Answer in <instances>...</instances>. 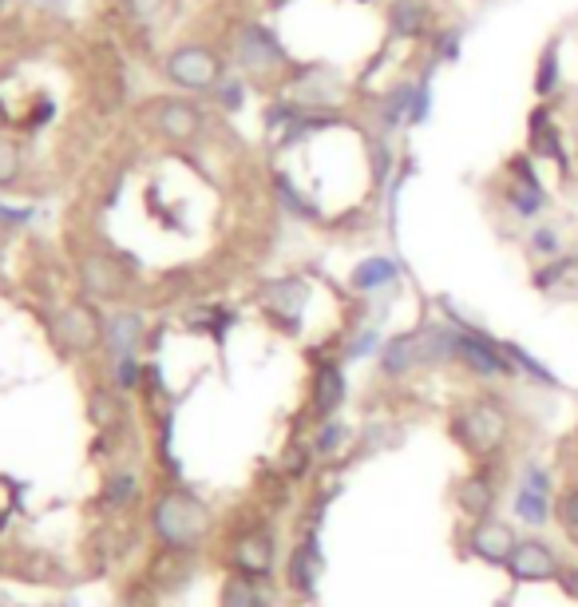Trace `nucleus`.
<instances>
[{"label": "nucleus", "instance_id": "423d86ee", "mask_svg": "<svg viewBox=\"0 0 578 607\" xmlns=\"http://www.w3.org/2000/svg\"><path fill=\"white\" fill-rule=\"evenodd\" d=\"M155 127L159 136L171 139V144H186V139H198V131H203V112L190 100H163L155 112Z\"/></svg>", "mask_w": 578, "mask_h": 607}, {"label": "nucleus", "instance_id": "f8f14e48", "mask_svg": "<svg viewBox=\"0 0 578 607\" xmlns=\"http://www.w3.org/2000/svg\"><path fill=\"white\" fill-rule=\"evenodd\" d=\"M345 401V374L337 366H321L313 377V413L317 417H333Z\"/></svg>", "mask_w": 578, "mask_h": 607}, {"label": "nucleus", "instance_id": "20e7f679", "mask_svg": "<svg viewBox=\"0 0 578 607\" xmlns=\"http://www.w3.org/2000/svg\"><path fill=\"white\" fill-rule=\"evenodd\" d=\"M519 536L516 528L499 516H484V520H472V532H467V548H472L475 560H484L492 568H504L516 552Z\"/></svg>", "mask_w": 578, "mask_h": 607}, {"label": "nucleus", "instance_id": "c85d7f7f", "mask_svg": "<svg viewBox=\"0 0 578 607\" xmlns=\"http://www.w3.org/2000/svg\"><path fill=\"white\" fill-rule=\"evenodd\" d=\"M345 440H349V430H345V425H337V421H330V425L317 433V453H321V457H333V453L345 449Z\"/></svg>", "mask_w": 578, "mask_h": 607}, {"label": "nucleus", "instance_id": "f257e3e1", "mask_svg": "<svg viewBox=\"0 0 578 607\" xmlns=\"http://www.w3.org/2000/svg\"><path fill=\"white\" fill-rule=\"evenodd\" d=\"M452 437L460 440V449L472 457H496L511 437V417L507 409L492 398L467 401L452 413Z\"/></svg>", "mask_w": 578, "mask_h": 607}, {"label": "nucleus", "instance_id": "412c9836", "mask_svg": "<svg viewBox=\"0 0 578 607\" xmlns=\"http://www.w3.org/2000/svg\"><path fill=\"white\" fill-rule=\"evenodd\" d=\"M317 556L313 548H298L293 560H289V584L298 587V592H313V580H317Z\"/></svg>", "mask_w": 578, "mask_h": 607}, {"label": "nucleus", "instance_id": "5701e85b", "mask_svg": "<svg viewBox=\"0 0 578 607\" xmlns=\"http://www.w3.org/2000/svg\"><path fill=\"white\" fill-rule=\"evenodd\" d=\"M222 607H262V596L258 587L250 584L246 576H234L222 592Z\"/></svg>", "mask_w": 578, "mask_h": 607}, {"label": "nucleus", "instance_id": "cd10ccee", "mask_svg": "<svg viewBox=\"0 0 578 607\" xmlns=\"http://www.w3.org/2000/svg\"><path fill=\"white\" fill-rule=\"evenodd\" d=\"M83 278L92 283V290H104V294H112L115 286H119V278H115V271L107 266L104 259H88V262H83Z\"/></svg>", "mask_w": 578, "mask_h": 607}, {"label": "nucleus", "instance_id": "1a4fd4ad", "mask_svg": "<svg viewBox=\"0 0 578 607\" xmlns=\"http://www.w3.org/2000/svg\"><path fill=\"white\" fill-rule=\"evenodd\" d=\"M531 156L555 159L563 175L570 171V159H567V151H563V139H558V127H555V119H551L547 107H535V116H531Z\"/></svg>", "mask_w": 578, "mask_h": 607}, {"label": "nucleus", "instance_id": "ddd939ff", "mask_svg": "<svg viewBox=\"0 0 578 607\" xmlns=\"http://www.w3.org/2000/svg\"><path fill=\"white\" fill-rule=\"evenodd\" d=\"M238 568L250 572V576H266L269 568H274V540L266 532L242 536V545H238Z\"/></svg>", "mask_w": 578, "mask_h": 607}, {"label": "nucleus", "instance_id": "72a5a7b5", "mask_svg": "<svg viewBox=\"0 0 578 607\" xmlns=\"http://www.w3.org/2000/svg\"><path fill=\"white\" fill-rule=\"evenodd\" d=\"M127 4H131V9L139 12V16H155L163 0H127Z\"/></svg>", "mask_w": 578, "mask_h": 607}, {"label": "nucleus", "instance_id": "6e6552de", "mask_svg": "<svg viewBox=\"0 0 578 607\" xmlns=\"http://www.w3.org/2000/svg\"><path fill=\"white\" fill-rule=\"evenodd\" d=\"M416 366H424V357H420V330L396 334V337H389V342L381 346V369L389 377L413 374Z\"/></svg>", "mask_w": 578, "mask_h": 607}, {"label": "nucleus", "instance_id": "2eb2a0df", "mask_svg": "<svg viewBox=\"0 0 578 607\" xmlns=\"http://www.w3.org/2000/svg\"><path fill=\"white\" fill-rule=\"evenodd\" d=\"M516 516L531 528H543L547 520H555V504H551V492H535V489H516Z\"/></svg>", "mask_w": 578, "mask_h": 607}, {"label": "nucleus", "instance_id": "0eeeda50", "mask_svg": "<svg viewBox=\"0 0 578 607\" xmlns=\"http://www.w3.org/2000/svg\"><path fill=\"white\" fill-rule=\"evenodd\" d=\"M389 28L401 41H420L432 32V4L428 0H393L389 4Z\"/></svg>", "mask_w": 578, "mask_h": 607}, {"label": "nucleus", "instance_id": "aec40b11", "mask_svg": "<svg viewBox=\"0 0 578 607\" xmlns=\"http://www.w3.org/2000/svg\"><path fill=\"white\" fill-rule=\"evenodd\" d=\"M269 306H278L281 314H293L298 318L301 314V306H305V286L298 283V278H286V283H278V286H269Z\"/></svg>", "mask_w": 578, "mask_h": 607}, {"label": "nucleus", "instance_id": "b1692460", "mask_svg": "<svg viewBox=\"0 0 578 607\" xmlns=\"http://www.w3.org/2000/svg\"><path fill=\"white\" fill-rule=\"evenodd\" d=\"M555 520L563 524V532H567L570 540H578V484H570V489L555 501Z\"/></svg>", "mask_w": 578, "mask_h": 607}, {"label": "nucleus", "instance_id": "7c9ffc66", "mask_svg": "<svg viewBox=\"0 0 578 607\" xmlns=\"http://www.w3.org/2000/svg\"><path fill=\"white\" fill-rule=\"evenodd\" d=\"M519 484H523V489H535V492H551V472L539 469V465H527Z\"/></svg>", "mask_w": 578, "mask_h": 607}, {"label": "nucleus", "instance_id": "6ab92c4d", "mask_svg": "<svg viewBox=\"0 0 578 607\" xmlns=\"http://www.w3.org/2000/svg\"><path fill=\"white\" fill-rule=\"evenodd\" d=\"M504 354L511 357V366L516 369H523L527 377H531V381H539V386H551V389H558V377L551 374L547 366H543V362H539L535 354H527L523 346H516V342H504Z\"/></svg>", "mask_w": 578, "mask_h": 607}, {"label": "nucleus", "instance_id": "f3484780", "mask_svg": "<svg viewBox=\"0 0 578 607\" xmlns=\"http://www.w3.org/2000/svg\"><path fill=\"white\" fill-rule=\"evenodd\" d=\"M413 95H416V80H404L393 92L384 95V127H408V112H413Z\"/></svg>", "mask_w": 578, "mask_h": 607}, {"label": "nucleus", "instance_id": "4468645a", "mask_svg": "<svg viewBox=\"0 0 578 607\" xmlns=\"http://www.w3.org/2000/svg\"><path fill=\"white\" fill-rule=\"evenodd\" d=\"M60 330L68 334V342H72V346H80V350L95 346V342H100V334H104V330H100V318H95L88 306H72V310L60 318Z\"/></svg>", "mask_w": 578, "mask_h": 607}, {"label": "nucleus", "instance_id": "2f4dec72", "mask_svg": "<svg viewBox=\"0 0 578 607\" xmlns=\"http://www.w3.org/2000/svg\"><path fill=\"white\" fill-rule=\"evenodd\" d=\"M460 56V32H440L436 36V60H455Z\"/></svg>", "mask_w": 578, "mask_h": 607}, {"label": "nucleus", "instance_id": "a211bd4d", "mask_svg": "<svg viewBox=\"0 0 578 607\" xmlns=\"http://www.w3.org/2000/svg\"><path fill=\"white\" fill-rule=\"evenodd\" d=\"M558 80H563V68H558V41H551L539 56L535 68V95L539 100H551L558 92Z\"/></svg>", "mask_w": 578, "mask_h": 607}, {"label": "nucleus", "instance_id": "c756f323", "mask_svg": "<svg viewBox=\"0 0 578 607\" xmlns=\"http://www.w3.org/2000/svg\"><path fill=\"white\" fill-rule=\"evenodd\" d=\"M377 346H381V334H377V330H365L361 337H352V346H349V362H361V357L377 354Z\"/></svg>", "mask_w": 578, "mask_h": 607}, {"label": "nucleus", "instance_id": "9d476101", "mask_svg": "<svg viewBox=\"0 0 578 607\" xmlns=\"http://www.w3.org/2000/svg\"><path fill=\"white\" fill-rule=\"evenodd\" d=\"M396 278H401V262L389 259V254H372V259L352 266V290H361V294L389 290Z\"/></svg>", "mask_w": 578, "mask_h": 607}, {"label": "nucleus", "instance_id": "473e14b6", "mask_svg": "<svg viewBox=\"0 0 578 607\" xmlns=\"http://www.w3.org/2000/svg\"><path fill=\"white\" fill-rule=\"evenodd\" d=\"M563 592H567L570 599H578V564H563V572H558V580H555Z\"/></svg>", "mask_w": 578, "mask_h": 607}, {"label": "nucleus", "instance_id": "a878e982", "mask_svg": "<svg viewBox=\"0 0 578 607\" xmlns=\"http://www.w3.org/2000/svg\"><path fill=\"white\" fill-rule=\"evenodd\" d=\"M527 247H531V254H535V259H558V247H563V242H558V227H551V222L535 227Z\"/></svg>", "mask_w": 578, "mask_h": 607}, {"label": "nucleus", "instance_id": "393cba45", "mask_svg": "<svg viewBox=\"0 0 578 607\" xmlns=\"http://www.w3.org/2000/svg\"><path fill=\"white\" fill-rule=\"evenodd\" d=\"M570 271H575V259H563V254H558V259H547V266H543V271H535V278H531V283H535V290H547L551 294Z\"/></svg>", "mask_w": 578, "mask_h": 607}, {"label": "nucleus", "instance_id": "f03ea898", "mask_svg": "<svg viewBox=\"0 0 578 607\" xmlns=\"http://www.w3.org/2000/svg\"><path fill=\"white\" fill-rule=\"evenodd\" d=\"M163 72L183 92H210L222 80V60H218V53L203 48V44H183V48L166 56Z\"/></svg>", "mask_w": 578, "mask_h": 607}, {"label": "nucleus", "instance_id": "7ed1b4c3", "mask_svg": "<svg viewBox=\"0 0 578 607\" xmlns=\"http://www.w3.org/2000/svg\"><path fill=\"white\" fill-rule=\"evenodd\" d=\"M507 576L516 584H547V580H558L563 572V560L555 556V548L543 545V540H519L511 560H507Z\"/></svg>", "mask_w": 578, "mask_h": 607}, {"label": "nucleus", "instance_id": "4be33fe9", "mask_svg": "<svg viewBox=\"0 0 578 607\" xmlns=\"http://www.w3.org/2000/svg\"><path fill=\"white\" fill-rule=\"evenodd\" d=\"M432 116V72H424L416 80V95H413V112H408V127H420L428 124Z\"/></svg>", "mask_w": 578, "mask_h": 607}, {"label": "nucleus", "instance_id": "dca6fc26", "mask_svg": "<svg viewBox=\"0 0 578 607\" xmlns=\"http://www.w3.org/2000/svg\"><path fill=\"white\" fill-rule=\"evenodd\" d=\"M507 207L516 210L519 219H535L547 210V187L543 183H516L511 179V187H507Z\"/></svg>", "mask_w": 578, "mask_h": 607}, {"label": "nucleus", "instance_id": "39448f33", "mask_svg": "<svg viewBox=\"0 0 578 607\" xmlns=\"http://www.w3.org/2000/svg\"><path fill=\"white\" fill-rule=\"evenodd\" d=\"M455 504L460 513L472 516V520H484V516H496V504H499V484L492 472H467L464 481L455 484Z\"/></svg>", "mask_w": 578, "mask_h": 607}, {"label": "nucleus", "instance_id": "9b49d317", "mask_svg": "<svg viewBox=\"0 0 578 607\" xmlns=\"http://www.w3.org/2000/svg\"><path fill=\"white\" fill-rule=\"evenodd\" d=\"M163 516H175V524H163L171 540H195L203 528H207V513L203 504H195L190 496H171L163 508Z\"/></svg>", "mask_w": 578, "mask_h": 607}, {"label": "nucleus", "instance_id": "bb28decb", "mask_svg": "<svg viewBox=\"0 0 578 607\" xmlns=\"http://www.w3.org/2000/svg\"><path fill=\"white\" fill-rule=\"evenodd\" d=\"M16 179H21V147L0 136V187H9Z\"/></svg>", "mask_w": 578, "mask_h": 607}]
</instances>
